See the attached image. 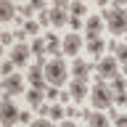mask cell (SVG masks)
<instances>
[{
  "label": "cell",
  "mask_w": 127,
  "mask_h": 127,
  "mask_svg": "<svg viewBox=\"0 0 127 127\" xmlns=\"http://www.w3.org/2000/svg\"><path fill=\"white\" fill-rule=\"evenodd\" d=\"M106 45H109V42H106L103 37H93V40H85V50H87L90 56H95V58H101V53L106 50Z\"/></svg>",
  "instance_id": "cell-11"
},
{
  "label": "cell",
  "mask_w": 127,
  "mask_h": 127,
  "mask_svg": "<svg viewBox=\"0 0 127 127\" xmlns=\"http://www.w3.org/2000/svg\"><path fill=\"white\" fill-rule=\"evenodd\" d=\"M53 127H64V125H53Z\"/></svg>",
  "instance_id": "cell-37"
},
{
  "label": "cell",
  "mask_w": 127,
  "mask_h": 127,
  "mask_svg": "<svg viewBox=\"0 0 127 127\" xmlns=\"http://www.w3.org/2000/svg\"><path fill=\"white\" fill-rule=\"evenodd\" d=\"M114 103H119V106H127V93H117V95H114Z\"/></svg>",
  "instance_id": "cell-30"
},
{
  "label": "cell",
  "mask_w": 127,
  "mask_h": 127,
  "mask_svg": "<svg viewBox=\"0 0 127 127\" xmlns=\"http://www.w3.org/2000/svg\"><path fill=\"white\" fill-rule=\"evenodd\" d=\"M90 66H93V64H87V61H82V58H77V61L71 64L74 79H87V71H90Z\"/></svg>",
  "instance_id": "cell-15"
},
{
  "label": "cell",
  "mask_w": 127,
  "mask_h": 127,
  "mask_svg": "<svg viewBox=\"0 0 127 127\" xmlns=\"http://www.w3.org/2000/svg\"><path fill=\"white\" fill-rule=\"evenodd\" d=\"M19 119H21V111H19V106L11 101V95L5 93L3 95V103H0V122H3V127H13Z\"/></svg>",
  "instance_id": "cell-4"
},
{
  "label": "cell",
  "mask_w": 127,
  "mask_h": 127,
  "mask_svg": "<svg viewBox=\"0 0 127 127\" xmlns=\"http://www.w3.org/2000/svg\"><path fill=\"white\" fill-rule=\"evenodd\" d=\"M13 66H16V64L11 61V58H8V61H3V66H0V71H3V77H11V74H13Z\"/></svg>",
  "instance_id": "cell-22"
},
{
  "label": "cell",
  "mask_w": 127,
  "mask_h": 127,
  "mask_svg": "<svg viewBox=\"0 0 127 127\" xmlns=\"http://www.w3.org/2000/svg\"><path fill=\"white\" fill-rule=\"evenodd\" d=\"M117 58L114 56H106V58H98V74H101L103 79H114L117 77Z\"/></svg>",
  "instance_id": "cell-6"
},
{
  "label": "cell",
  "mask_w": 127,
  "mask_h": 127,
  "mask_svg": "<svg viewBox=\"0 0 127 127\" xmlns=\"http://www.w3.org/2000/svg\"><path fill=\"white\" fill-rule=\"evenodd\" d=\"M37 29H40L37 21H24V32H27V34H37Z\"/></svg>",
  "instance_id": "cell-24"
},
{
  "label": "cell",
  "mask_w": 127,
  "mask_h": 127,
  "mask_svg": "<svg viewBox=\"0 0 127 127\" xmlns=\"http://www.w3.org/2000/svg\"><path fill=\"white\" fill-rule=\"evenodd\" d=\"M11 40H13V34H11V32H5V34H3V45H8Z\"/></svg>",
  "instance_id": "cell-36"
},
{
  "label": "cell",
  "mask_w": 127,
  "mask_h": 127,
  "mask_svg": "<svg viewBox=\"0 0 127 127\" xmlns=\"http://www.w3.org/2000/svg\"><path fill=\"white\" fill-rule=\"evenodd\" d=\"M58 95H61V93H58L56 87H48V90H45V98H48V101H53V98H58Z\"/></svg>",
  "instance_id": "cell-31"
},
{
  "label": "cell",
  "mask_w": 127,
  "mask_h": 127,
  "mask_svg": "<svg viewBox=\"0 0 127 127\" xmlns=\"http://www.w3.org/2000/svg\"><path fill=\"white\" fill-rule=\"evenodd\" d=\"M37 24L40 27H48V24H50V11H42V13L37 16Z\"/></svg>",
  "instance_id": "cell-26"
},
{
  "label": "cell",
  "mask_w": 127,
  "mask_h": 127,
  "mask_svg": "<svg viewBox=\"0 0 127 127\" xmlns=\"http://www.w3.org/2000/svg\"><path fill=\"white\" fill-rule=\"evenodd\" d=\"M69 11H71V16L82 19V16H85V3H71V5H69Z\"/></svg>",
  "instance_id": "cell-20"
},
{
  "label": "cell",
  "mask_w": 127,
  "mask_h": 127,
  "mask_svg": "<svg viewBox=\"0 0 127 127\" xmlns=\"http://www.w3.org/2000/svg\"><path fill=\"white\" fill-rule=\"evenodd\" d=\"M125 45H127V40H125Z\"/></svg>",
  "instance_id": "cell-39"
},
{
  "label": "cell",
  "mask_w": 127,
  "mask_h": 127,
  "mask_svg": "<svg viewBox=\"0 0 127 127\" xmlns=\"http://www.w3.org/2000/svg\"><path fill=\"white\" fill-rule=\"evenodd\" d=\"M29 53H32V48H29V42H19V45H13V50H11V61L16 64V66H24V64L29 61Z\"/></svg>",
  "instance_id": "cell-8"
},
{
  "label": "cell",
  "mask_w": 127,
  "mask_h": 127,
  "mask_svg": "<svg viewBox=\"0 0 127 127\" xmlns=\"http://www.w3.org/2000/svg\"><path fill=\"white\" fill-rule=\"evenodd\" d=\"M82 24H85V21H82V19H77V16H71V19H69V27H71L74 32H77V29H82Z\"/></svg>",
  "instance_id": "cell-27"
},
{
  "label": "cell",
  "mask_w": 127,
  "mask_h": 127,
  "mask_svg": "<svg viewBox=\"0 0 127 127\" xmlns=\"http://www.w3.org/2000/svg\"><path fill=\"white\" fill-rule=\"evenodd\" d=\"M45 101H48V98H45V90H40V87H32V90H27V103H29V106L40 109Z\"/></svg>",
  "instance_id": "cell-14"
},
{
  "label": "cell",
  "mask_w": 127,
  "mask_h": 127,
  "mask_svg": "<svg viewBox=\"0 0 127 127\" xmlns=\"http://www.w3.org/2000/svg\"><path fill=\"white\" fill-rule=\"evenodd\" d=\"M19 13V8L13 5V3H3V8H0V21H11V19H13V16Z\"/></svg>",
  "instance_id": "cell-18"
},
{
  "label": "cell",
  "mask_w": 127,
  "mask_h": 127,
  "mask_svg": "<svg viewBox=\"0 0 127 127\" xmlns=\"http://www.w3.org/2000/svg\"><path fill=\"white\" fill-rule=\"evenodd\" d=\"M111 90H117V93H125V90H127V77L117 74V77L111 79Z\"/></svg>",
  "instance_id": "cell-19"
},
{
  "label": "cell",
  "mask_w": 127,
  "mask_h": 127,
  "mask_svg": "<svg viewBox=\"0 0 127 127\" xmlns=\"http://www.w3.org/2000/svg\"><path fill=\"white\" fill-rule=\"evenodd\" d=\"M117 127H127V117H117Z\"/></svg>",
  "instance_id": "cell-35"
},
{
  "label": "cell",
  "mask_w": 127,
  "mask_h": 127,
  "mask_svg": "<svg viewBox=\"0 0 127 127\" xmlns=\"http://www.w3.org/2000/svg\"><path fill=\"white\" fill-rule=\"evenodd\" d=\"M29 127H53V125H50V122H48L45 117H40V119H34V122H32Z\"/></svg>",
  "instance_id": "cell-28"
},
{
  "label": "cell",
  "mask_w": 127,
  "mask_h": 127,
  "mask_svg": "<svg viewBox=\"0 0 127 127\" xmlns=\"http://www.w3.org/2000/svg\"><path fill=\"white\" fill-rule=\"evenodd\" d=\"M103 24H106V29H109L114 37L125 34V32H127V11H125L122 5L109 8V11L103 13Z\"/></svg>",
  "instance_id": "cell-1"
},
{
  "label": "cell",
  "mask_w": 127,
  "mask_h": 127,
  "mask_svg": "<svg viewBox=\"0 0 127 127\" xmlns=\"http://www.w3.org/2000/svg\"><path fill=\"white\" fill-rule=\"evenodd\" d=\"M58 98H61V103H66L71 98V93H66V90H61V95H58Z\"/></svg>",
  "instance_id": "cell-34"
},
{
  "label": "cell",
  "mask_w": 127,
  "mask_h": 127,
  "mask_svg": "<svg viewBox=\"0 0 127 127\" xmlns=\"http://www.w3.org/2000/svg\"><path fill=\"white\" fill-rule=\"evenodd\" d=\"M32 13H34V8H32V5H19V19H29Z\"/></svg>",
  "instance_id": "cell-25"
},
{
  "label": "cell",
  "mask_w": 127,
  "mask_h": 127,
  "mask_svg": "<svg viewBox=\"0 0 127 127\" xmlns=\"http://www.w3.org/2000/svg\"><path fill=\"white\" fill-rule=\"evenodd\" d=\"M117 61H119V64H122V66L127 69V45H122V48L117 50Z\"/></svg>",
  "instance_id": "cell-23"
},
{
  "label": "cell",
  "mask_w": 127,
  "mask_h": 127,
  "mask_svg": "<svg viewBox=\"0 0 127 127\" xmlns=\"http://www.w3.org/2000/svg\"><path fill=\"white\" fill-rule=\"evenodd\" d=\"M101 29H103V19L101 16H90V19L85 21V40L101 37Z\"/></svg>",
  "instance_id": "cell-10"
},
{
  "label": "cell",
  "mask_w": 127,
  "mask_h": 127,
  "mask_svg": "<svg viewBox=\"0 0 127 127\" xmlns=\"http://www.w3.org/2000/svg\"><path fill=\"white\" fill-rule=\"evenodd\" d=\"M37 111H40V117H45V114H50V106H48V103H42Z\"/></svg>",
  "instance_id": "cell-33"
},
{
  "label": "cell",
  "mask_w": 127,
  "mask_h": 127,
  "mask_svg": "<svg viewBox=\"0 0 127 127\" xmlns=\"http://www.w3.org/2000/svg\"><path fill=\"white\" fill-rule=\"evenodd\" d=\"M32 8H34V11H40V13H42V11H45V3H42V0H34V3H29Z\"/></svg>",
  "instance_id": "cell-32"
},
{
  "label": "cell",
  "mask_w": 127,
  "mask_h": 127,
  "mask_svg": "<svg viewBox=\"0 0 127 127\" xmlns=\"http://www.w3.org/2000/svg\"><path fill=\"white\" fill-rule=\"evenodd\" d=\"M90 103L95 106V111H106L109 106H114V90L111 85H106V79L95 82V87L90 90Z\"/></svg>",
  "instance_id": "cell-2"
},
{
  "label": "cell",
  "mask_w": 127,
  "mask_h": 127,
  "mask_svg": "<svg viewBox=\"0 0 127 127\" xmlns=\"http://www.w3.org/2000/svg\"><path fill=\"white\" fill-rule=\"evenodd\" d=\"M66 77H69V71H66L64 58H53L45 64V79L50 85H66Z\"/></svg>",
  "instance_id": "cell-3"
},
{
  "label": "cell",
  "mask_w": 127,
  "mask_h": 127,
  "mask_svg": "<svg viewBox=\"0 0 127 127\" xmlns=\"http://www.w3.org/2000/svg\"><path fill=\"white\" fill-rule=\"evenodd\" d=\"M125 77H127V69H125Z\"/></svg>",
  "instance_id": "cell-38"
},
{
  "label": "cell",
  "mask_w": 127,
  "mask_h": 127,
  "mask_svg": "<svg viewBox=\"0 0 127 127\" xmlns=\"http://www.w3.org/2000/svg\"><path fill=\"white\" fill-rule=\"evenodd\" d=\"M13 40H19V42H27V32H24V27L13 32Z\"/></svg>",
  "instance_id": "cell-29"
},
{
  "label": "cell",
  "mask_w": 127,
  "mask_h": 127,
  "mask_svg": "<svg viewBox=\"0 0 127 127\" xmlns=\"http://www.w3.org/2000/svg\"><path fill=\"white\" fill-rule=\"evenodd\" d=\"M87 125L90 127H109V119H106L103 111H93V114L87 117Z\"/></svg>",
  "instance_id": "cell-16"
},
{
  "label": "cell",
  "mask_w": 127,
  "mask_h": 127,
  "mask_svg": "<svg viewBox=\"0 0 127 127\" xmlns=\"http://www.w3.org/2000/svg\"><path fill=\"white\" fill-rule=\"evenodd\" d=\"M69 93L74 101H85V93H87V79H71L69 82Z\"/></svg>",
  "instance_id": "cell-13"
},
{
  "label": "cell",
  "mask_w": 127,
  "mask_h": 127,
  "mask_svg": "<svg viewBox=\"0 0 127 127\" xmlns=\"http://www.w3.org/2000/svg\"><path fill=\"white\" fill-rule=\"evenodd\" d=\"M27 79H29V85H32V87L48 90V85H45V66H42V64H34V66H29V74H27Z\"/></svg>",
  "instance_id": "cell-7"
},
{
  "label": "cell",
  "mask_w": 127,
  "mask_h": 127,
  "mask_svg": "<svg viewBox=\"0 0 127 127\" xmlns=\"http://www.w3.org/2000/svg\"><path fill=\"white\" fill-rule=\"evenodd\" d=\"M29 48H32V53L37 56V58H45L48 42H45V40H42V37H34V40H32V42H29Z\"/></svg>",
  "instance_id": "cell-17"
},
{
  "label": "cell",
  "mask_w": 127,
  "mask_h": 127,
  "mask_svg": "<svg viewBox=\"0 0 127 127\" xmlns=\"http://www.w3.org/2000/svg\"><path fill=\"white\" fill-rule=\"evenodd\" d=\"M50 119L53 122H61L64 119V106H50Z\"/></svg>",
  "instance_id": "cell-21"
},
{
  "label": "cell",
  "mask_w": 127,
  "mask_h": 127,
  "mask_svg": "<svg viewBox=\"0 0 127 127\" xmlns=\"http://www.w3.org/2000/svg\"><path fill=\"white\" fill-rule=\"evenodd\" d=\"M3 90H5L8 95H21L24 93V79H21V74L3 77Z\"/></svg>",
  "instance_id": "cell-9"
},
{
  "label": "cell",
  "mask_w": 127,
  "mask_h": 127,
  "mask_svg": "<svg viewBox=\"0 0 127 127\" xmlns=\"http://www.w3.org/2000/svg\"><path fill=\"white\" fill-rule=\"evenodd\" d=\"M82 45H85V37L77 34V32H69V34L61 40V53L64 56H77Z\"/></svg>",
  "instance_id": "cell-5"
},
{
  "label": "cell",
  "mask_w": 127,
  "mask_h": 127,
  "mask_svg": "<svg viewBox=\"0 0 127 127\" xmlns=\"http://www.w3.org/2000/svg\"><path fill=\"white\" fill-rule=\"evenodd\" d=\"M69 8H53V11H50V24H53L56 29H61L64 24H69Z\"/></svg>",
  "instance_id": "cell-12"
}]
</instances>
